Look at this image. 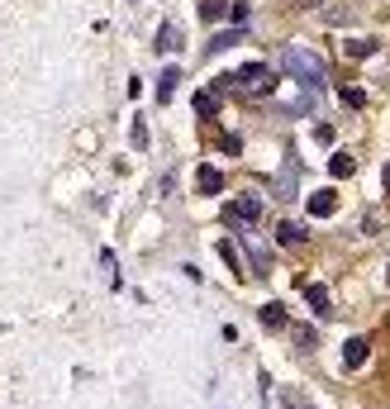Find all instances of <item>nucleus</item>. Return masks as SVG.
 <instances>
[{"instance_id":"7","label":"nucleus","mask_w":390,"mask_h":409,"mask_svg":"<svg viewBox=\"0 0 390 409\" xmlns=\"http://www.w3.org/2000/svg\"><path fill=\"white\" fill-rule=\"evenodd\" d=\"M367 352H372L367 338H347V343H343V366H362V362H367Z\"/></svg>"},{"instance_id":"9","label":"nucleus","mask_w":390,"mask_h":409,"mask_svg":"<svg viewBox=\"0 0 390 409\" xmlns=\"http://www.w3.org/2000/svg\"><path fill=\"white\" fill-rule=\"evenodd\" d=\"M176 81H181V72H176V67H167V72L157 77V100H162V105L176 95Z\"/></svg>"},{"instance_id":"15","label":"nucleus","mask_w":390,"mask_h":409,"mask_svg":"<svg viewBox=\"0 0 390 409\" xmlns=\"http://www.w3.org/2000/svg\"><path fill=\"white\" fill-rule=\"evenodd\" d=\"M224 10H229V0H205V5H200L205 19H224Z\"/></svg>"},{"instance_id":"6","label":"nucleus","mask_w":390,"mask_h":409,"mask_svg":"<svg viewBox=\"0 0 390 409\" xmlns=\"http://www.w3.org/2000/svg\"><path fill=\"white\" fill-rule=\"evenodd\" d=\"M257 319H262V329H286V305L281 300H266L257 310Z\"/></svg>"},{"instance_id":"11","label":"nucleus","mask_w":390,"mask_h":409,"mask_svg":"<svg viewBox=\"0 0 390 409\" xmlns=\"http://www.w3.org/2000/svg\"><path fill=\"white\" fill-rule=\"evenodd\" d=\"M328 172L333 176H352L357 172V158H352V153H333V158H328Z\"/></svg>"},{"instance_id":"22","label":"nucleus","mask_w":390,"mask_h":409,"mask_svg":"<svg viewBox=\"0 0 390 409\" xmlns=\"http://www.w3.org/2000/svg\"><path fill=\"white\" fill-rule=\"evenodd\" d=\"M229 15H234V24H238V29H243V24H248V5L238 0V5H234V10H229Z\"/></svg>"},{"instance_id":"19","label":"nucleus","mask_w":390,"mask_h":409,"mask_svg":"<svg viewBox=\"0 0 390 409\" xmlns=\"http://www.w3.org/2000/svg\"><path fill=\"white\" fill-rule=\"evenodd\" d=\"M219 257H224V262H229V271H238V252L229 248V243H219ZM238 276H243V271H238Z\"/></svg>"},{"instance_id":"12","label":"nucleus","mask_w":390,"mask_h":409,"mask_svg":"<svg viewBox=\"0 0 390 409\" xmlns=\"http://www.w3.org/2000/svg\"><path fill=\"white\" fill-rule=\"evenodd\" d=\"M376 48H381L376 38H352V43H343V53H347V58H372Z\"/></svg>"},{"instance_id":"4","label":"nucleus","mask_w":390,"mask_h":409,"mask_svg":"<svg viewBox=\"0 0 390 409\" xmlns=\"http://www.w3.org/2000/svg\"><path fill=\"white\" fill-rule=\"evenodd\" d=\"M195 186H200V195H219V190H224V172H219V167H200V172H195Z\"/></svg>"},{"instance_id":"17","label":"nucleus","mask_w":390,"mask_h":409,"mask_svg":"<svg viewBox=\"0 0 390 409\" xmlns=\"http://www.w3.org/2000/svg\"><path fill=\"white\" fill-rule=\"evenodd\" d=\"M343 105H352V110H362V105H367V95H362L357 86H343Z\"/></svg>"},{"instance_id":"16","label":"nucleus","mask_w":390,"mask_h":409,"mask_svg":"<svg viewBox=\"0 0 390 409\" xmlns=\"http://www.w3.org/2000/svg\"><path fill=\"white\" fill-rule=\"evenodd\" d=\"M215 105H219L215 91H195V110H200V114H215Z\"/></svg>"},{"instance_id":"2","label":"nucleus","mask_w":390,"mask_h":409,"mask_svg":"<svg viewBox=\"0 0 390 409\" xmlns=\"http://www.w3.org/2000/svg\"><path fill=\"white\" fill-rule=\"evenodd\" d=\"M234 81H238V91H248V95H266L271 86H276V77H271V67H266V62H248Z\"/></svg>"},{"instance_id":"1","label":"nucleus","mask_w":390,"mask_h":409,"mask_svg":"<svg viewBox=\"0 0 390 409\" xmlns=\"http://www.w3.org/2000/svg\"><path fill=\"white\" fill-rule=\"evenodd\" d=\"M281 67L286 72H291V77L300 81V86H324V62H319V58H314L310 48H300V43H286L281 48Z\"/></svg>"},{"instance_id":"18","label":"nucleus","mask_w":390,"mask_h":409,"mask_svg":"<svg viewBox=\"0 0 390 409\" xmlns=\"http://www.w3.org/2000/svg\"><path fill=\"white\" fill-rule=\"evenodd\" d=\"M296 343L305 347V352H314V343H319V338H314V329H296Z\"/></svg>"},{"instance_id":"20","label":"nucleus","mask_w":390,"mask_h":409,"mask_svg":"<svg viewBox=\"0 0 390 409\" xmlns=\"http://www.w3.org/2000/svg\"><path fill=\"white\" fill-rule=\"evenodd\" d=\"M129 138H134V148H148V129H143V119H134V133H129Z\"/></svg>"},{"instance_id":"23","label":"nucleus","mask_w":390,"mask_h":409,"mask_svg":"<svg viewBox=\"0 0 390 409\" xmlns=\"http://www.w3.org/2000/svg\"><path fill=\"white\" fill-rule=\"evenodd\" d=\"M300 10H314V5H324V0H296Z\"/></svg>"},{"instance_id":"8","label":"nucleus","mask_w":390,"mask_h":409,"mask_svg":"<svg viewBox=\"0 0 390 409\" xmlns=\"http://www.w3.org/2000/svg\"><path fill=\"white\" fill-rule=\"evenodd\" d=\"M300 290H305V300H310V310H314V315H333V310H328V290H324V285H300Z\"/></svg>"},{"instance_id":"5","label":"nucleus","mask_w":390,"mask_h":409,"mask_svg":"<svg viewBox=\"0 0 390 409\" xmlns=\"http://www.w3.org/2000/svg\"><path fill=\"white\" fill-rule=\"evenodd\" d=\"M333 209H338V195H333V190H314L310 195V214L314 219H328Z\"/></svg>"},{"instance_id":"21","label":"nucleus","mask_w":390,"mask_h":409,"mask_svg":"<svg viewBox=\"0 0 390 409\" xmlns=\"http://www.w3.org/2000/svg\"><path fill=\"white\" fill-rule=\"evenodd\" d=\"M324 19H328V24H347V19H352V10H347V5H343V10H328Z\"/></svg>"},{"instance_id":"24","label":"nucleus","mask_w":390,"mask_h":409,"mask_svg":"<svg viewBox=\"0 0 390 409\" xmlns=\"http://www.w3.org/2000/svg\"><path fill=\"white\" fill-rule=\"evenodd\" d=\"M386 281H390V267H386Z\"/></svg>"},{"instance_id":"3","label":"nucleus","mask_w":390,"mask_h":409,"mask_svg":"<svg viewBox=\"0 0 390 409\" xmlns=\"http://www.w3.org/2000/svg\"><path fill=\"white\" fill-rule=\"evenodd\" d=\"M257 214H262V200H257V195H238V200H229V209H224L229 224H252Z\"/></svg>"},{"instance_id":"14","label":"nucleus","mask_w":390,"mask_h":409,"mask_svg":"<svg viewBox=\"0 0 390 409\" xmlns=\"http://www.w3.org/2000/svg\"><path fill=\"white\" fill-rule=\"evenodd\" d=\"M243 38V29H229V33H219V38H210V53H224L229 43H238Z\"/></svg>"},{"instance_id":"13","label":"nucleus","mask_w":390,"mask_h":409,"mask_svg":"<svg viewBox=\"0 0 390 409\" xmlns=\"http://www.w3.org/2000/svg\"><path fill=\"white\" fill-rule=\"evenodd\" d=\"M276 238H281L286 248H296V243H305V229H300V224H281V229H276Z\"/></svg>"},{"instance_id":"10","label":"nucleus","mask_w":390,"mask_h":409,"mask_svg":"<svg viewBox=\"0 0 390 409\" xmlns=\"http://www.w3.org/2000/svg\"><path fill=\"white\" fill-rule=\"evenodd\" d=\"M176 48H181V29H176V24H162V29H157V53H176Z\"/></svg>"}]
</instances>
